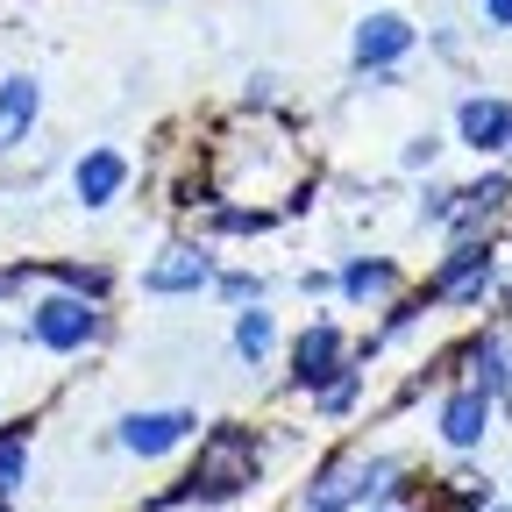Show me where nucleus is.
<instances>
[{"label": "nucleus", "mask_w": 512, "mask_h": 512, "mask_svg": "<svg viewBox=\"0 0 512 512\" xmlns=\"http://www.w3.org/2000/svg\"><path fill=\"white\" fill-rule=\"evenodd\" d=\"M242 484H256V441H249L242 427L207 434V448H200V470L185 477V491H192V498H235Z\"/></svg>", "instance_id": "1"}, {"label": "nucleus", "mask_w": 512, "mask_h": 512, "mask_svg": "<svg viewBox=\"0 0 512 512\" xmlns=\"http://www.w3.org/2000/svg\"><path fill=\"white\" fill-rule=\"evenodd\" d=\"M392 477H399V463L349 456V463H335L328 477L306 491V512H342V505H356V498H392Z\"/></svg>", "instance_id": "2"}, {"label": "nucleus", "mask_w": 512, "mask_h": 512, "mask_svg": "<svg viewBox=\"0 0 512 512\" xmlns=\"http://www.w3.org/2000/svg\"><path fill=\"white\" fill-rule=\"evenodd\" d=\"M29 335H36L43 349H57V356H72V349H86V342L100 335V313L86 306V292H57V299H43V306L29 313Z\"/></svg>", "instance_id": "3"}, {"label": "nucleus", "mask_w": 512, "mask_h": 512, "mask_svg": "<svg viewBox=\"0 0 512 512\" xmlns=\"http://www.w3.org/2000/svg\"><path fill=\"white\" fill-rule=\"evenodd\" d=\"M406 50H413V22L406 15H363L356 22V43H349L356 72H392Z\"/></svg>", "instance_id": "4"}, {"label": "nucleus", "mask_w": 512, "mask_h": 512, "mask_svg": "<svg viewBox=\"0 0 512 512\" xmlns=\"http://www.w3.org/2000/svg\"><path fill=\"white\" fill-rule=\"evenodd\" d=\"M214 278V256L200 249V242H171L157 264L143 271V292H157V299H178V292H200Z\"/></svg>", "instance_id": "5"}, {"label": "nucleus", "mask_w": 512, "mask_h": 512, "mask_svg": "<svg viewBox=\"0 0 512 512\" xmlns=\"http://www.w3.org/2000/svg\"><path fill=\"white\" fill-rule=\"evenodd\" d=\"M36 114H43V86H36V72H8V79H0V157L29 143Z\"/></svg>", "instance_id": "6"}, {"label": "nucleus", "mask_w": 512, "mask_h": 512, "mask_svg": "<svg viewBox=\"0 0 512 512\" xmlns=\"http://www.w3.org/2000/svg\"><path fill=\"white\" fill-rule=\"evenodd\" d=\"M491 249L484 242H463V249H448V264H441V278H434V299H456V306H470V299H484L491 292Z\"/></svg>", "instance_id": "7"}, {"label": "nucleus", "mask_w": 512, "mask_h": 512, "mask_svg": "<svg viewBox=\"0 0 512 512\" xmlns=\"http://www.w3.org/2000/svg\"><path fill=\"white\" fill-rule=\"evenodd\" d=\"M192 427H200V420H192L185 406H164V413H128V420H121V448H128V456H164V448H178Z\"/></svg>", "instance_id": "8"}, {"label": "nucleus", "mask_w": 512, "mask_h": 512, "mask_svg": "<svg viewBox=\"0 0 512 512\" xmlns=\"http://www.w3.org/2000/svg\"><path fill=\"white\" fill-rule=\"evenodd\" d=\"M335 370H342V328L320 320V328H306L299 349H292V384H299V392H320Z\"/></svg>", "instance_id": "9"}, {"label": "nucleus", "mask_w": 512, "mask_h": 512, "mask_svg": "<svg viewBox=\"0 0 512 512\" xmlns=\"http://www.w3.org/2000/svg\"><path fill=\"white\" fill-rule=\"evenodd\" d=\"M121 185H128V157L121 150H86L79 171H72V192H79V207H114L121 200Z\"/></svg>", "instance_id": "10"}, {"label": "nucleus", "mask_w": 512, "mask_h": 512, "mask_svg": "<svg viewBox=\"0 0 512 512\" xmlns=\"http://www.w3.org/2000/svg\"><path fill=\"white\" fill-rule=\"evenodd\" d=\"M484 434H491V392L463 384V392L441 406V441H448V448H477Z\"/></svg>", "instance_id": "11"}, {"label": "nucleus", "mask_w": 512, "mask_h": 512, "mask_svg": "<svg viewBox=\"0 0 512 512\" xmlns=\"http://www.w3.org/2000/svg\"><path fill=\"white\" fill-rule=\"evenodd\" d=\"M456 136L470 150H512V107L505 100H463L456 107Z\"/></svg>", "instance_id": "12"}, {"label": "nucleus", "mask_w": 512, "mask_h": 512, "mask_svg": "<svg viewBox=\"0 0 512 512\" xmlns=\"http://www.w3.org/2000/svg\"><path fill=\"white\" fill-rule=\"evenodd\" d=\"M505 192H512V185H505L498 171H491V178H477L470 192H456V214H448V228H456V235L470 242V235H477L484 221H498V207H505Z\"/></svg>", "instance_id": "13"}, {"label": "nucleus", "mask_w": 512, "mask_h": 512, "mask_svg": "<svg viewBox=\"0 0 512 512\" xmlns=\"http://www.w3.org/2000/svg\"><path fill=\"white\" fill-rule=\"evenodd\" d=\"M470 384H477V392H505V384H512V342L505 335H484L477 349H470Z\"/></svg>", "instance_id": "14"}, {"label": "nucleus", "mask_w": 512, "mask_h": 512, "mask_svg": "<svg viewBox=\"0 0 512 512\" xmlns=\"http://www.w3.org/2000/svg\"><path fill=\"white\" fill-rule=\"evenodd\" d=\"M342 292H349L356 306H370V299H392V292H399V271L384 264V256H377V264L363 256V264H349V271H342Z\"/></svg>", "instance_id": "15"}, {"label": "nucleus", "mask_w": 512, "mask_h": 512, "mask_svg": "<svg viewBox=\"0 0 512 512\" xmlns=\"http://www.w3.org/2000/svg\"><path fill=\"white\" fill-rule=\"evenodd\" d=\"M271 349H278V320L249 306V313L235 320V356H242V363H264Z\"/></svg>", "instance_id": "16"}, {"label": "nucleus", "mask_w": 512, "mask_h": 512, "mask_svg": "<svg viewBox=\"0 0 512 512\" xmlns=\"http://www.w3.org/2000/svg\"><path fill=\"white\" fill-rule=\"evenodd\" d=\"M22 470H29V427H8L0 434V498L22 491Z\"/></svg>", "instance_id": "17"}, {"label": "nucleus", "mask_w": 512, "mask_h": 512, "mask_svg": "<svg viewBox=\"0 0 512 512\" xmlns=\"http://www.w3.org/2000/svg\"><path fill=\"white\" fill-rule=\"evenodd\" d=\"M57 278H64V285H72V292H100V285H107V271H79V264H64Z\"/></svg>", "instance_id": "18"}, {"label": "nucleus", "mask_w": 512, "mask_h": 512, "mask_svg": "<svg viewBox=\"0 0 512 512\" xmlns=\"http://www.w3.org/2000/svg\"><path fill=\"white\" fill-rule=\"evenodd\" d=\"M477 8L491 15V29H505V36H512V0H477Z\"/></svg>", "instance_id": "19"}, {"label": "nucleus", "mask_w": 512, "mask_h": 512, "mask_svg": "<svg viewBox=\"0 0 512 512\" xmlns=\"http://www.w3.org/2000/svg\"><path fill=\"white\" fill-rule=\"evenodd\" d=\"M406 164H434V136H413L406 143Z\"/></svg>", "instance_id": "20"}, {"label": "nucleus", "mask_w": 512, "mask_h": 512, "mask_svg": "<svg viewBox=\"0 0 512 512\" xmlns=\"http://www.w3.org/2000/svg\"><path fill=\"white\" fill-rule=\"evenodd\" d=\"M377 512H406V505H377Z\"/></svg>", "instance_id": "21"}, {"label": "nucleus", "mask_w": 512, "mask_h": 512, "mask_svg": "<svg viewBox=\"0 0 512 512\" xmlns=\"http://www.w3.org/2000/svg\"><path fill=\"white\" fill-rule=\"evenodd\" d=\"M484 512H505V505H484Z\"/></svg>", "instance_id": "22"}]
</instances>
